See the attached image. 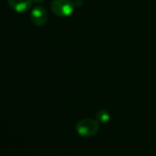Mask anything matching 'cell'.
<instances>
[{
    "instance_id": "6da1fadb",
    "label": "cell",
    "mask_w": 156,
    "mask_h": 156,
    "mask_svg": "<svg viewBox=\"0 0 156 156\" xmlns=\"http://www.w3.org/2000/svg\"><path fill=\"white\" fill-rule=\"evenodd\" d=\"M75 5L72 0H52L51 3V11L58 17H70L74 12Z\"/></svg>"
},
{
    "instance_id": "7a4b0ae2",
    "label": "cell",
    "mask_w": 156,
    "mask_h": 156,
    "mask_svg": "<svg viewBox=\"0 0 156 156\" xmlns=\"http://www.w3.org/2000/svg\"><path fill=\"white\" fill-rule=\"evenodd\" d=\"M75 129L82 137H92L98 131V122L93 119H83L77 122Z\"/></svg>"
},
{
    "instance_id": "3957f363",
    "label": "cell",
    "mask_w": 156,
    "mask_h": 156,
    "mask_svg": "<svg viewBox=\"0 0 156 156\" xmlns=\"http://www.w3.org/2000/svg\"><path fill=\"white\" fill-rule=\"evenodd\" d=\"M48 12L41 6L35 7L30 12V20L33 23V25L37 27H41L45 25L48 21Z\"/></svg>"
},
{
    "instance_id": "277c9868",
    "label": "cell",
    "mask_w": 156,
    "mask_h": 156,
    "mask_svg": "<svg viewBox=\"0 0 156 156\" xmlns=\"http://www.w3.org/2000/svg\"><path fill=\"white\" fill-rule=\"evenodd\" d=\"M32 0H8V4L10 9L19 13H23L30 10L32 7Z\"/></svg>"
},
{
    "instance_id": "5b68a950",
    "label": "cell",
    "mask_w": 156,
    "mask_h": 156,
    "mask_svg": "<svg viewBox=\"0 0 156 156\" xmlns=\"http://www.w3.org/2000/svg\"><path fill=\"white\" fill-rule=\"evenodd\" d=\"M96 119L100 124H106L110 120V113L107 109H100L96 114Z\"/></svg>"
},
{
    "instance_id": "8992f818",
    "label": "cell",
    "mask_w": 156,
    "mask_h": 156,
    "mask_svg": "<svg viewBox=\"0 0 156 156\" xmlns=\"http://www.w3.org/2000/svg\"><path fill=\"white\" fill-rule=\"evenodd\" d=\"M32 1H33L34 3H37V4H39V3H42V2H44L45 0H32Z\"/></svg>"
}]
</instances>
